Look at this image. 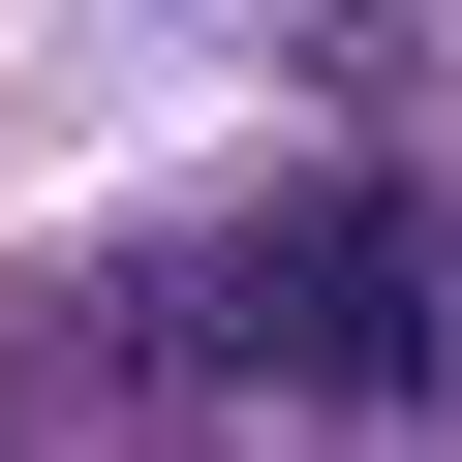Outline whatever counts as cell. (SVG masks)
<instances>
[{
  "label": "cell",
  "instance_id": "6da1fadb",
  "mask_svg": "<svg viewBox=\"0 0 462 462\" xmlns=\"http://www.w3.org/2000/svg\"><path fill=\"white\" fill-rule=\"evenodd\" d=\"M247 278H278V401H309V431H431V370H462V216H431V185L247 216Z\"/></svg>",
  "mask_w": 462,
  "mask_h": 462
}]
</instances>
